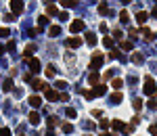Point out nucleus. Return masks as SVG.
Instances as JSON below:
<instances>
[{
  "mask_svg": "<svg viewBox=\"0 0 157 136\" xmlns=\"http://www.w3.org/2000/svg\"><path fill=\"white\" fill-rule=\"evenodd\" d=\"M103 63H105V54H103V52H94V54H92V61H90V71L101 69Z\"/></svg>",
  "mask_w": 157,
  "mask_h": 136,
  "instance_id": "nucleus-1",
  "label": "nucleus"
},
{
  "mask_svg": "<svg viewBox=\"0 0 157 136\" xmlns=\"http://www.w3.org/2000/svg\"><path fill=\"white\" fill-rule=\"evenodd\" d=\"M143 90H145V94H149L151 98L155 96V92H157V86H155V80H153L151 76H147V78H145V88H143Z\"/></svg>",
  "mask_w": 157,
  "mask_h": 136,
  "instance_id": "nucleus-2",
  "label": "nucleus"
},
{
  "mask_svg": "<svg viewBox=\"0 0 157 136\" xmlns=\"http://www.w3.org/2000/svg\"><path fill=\"white\" fill-rule=\"evenodd\" d=\"M69 29H71V34H78V32H84V29H86V23H84L82 19H74V21L69 23Z\"/></svg>",
  "mask_w": 157,
  "mask_h": 136,
  "instance_id": "nucleus-3",
  "label": "nucleus"
},
{
  "mask_svg": "<svg viewBox=\"0 0 157 136\" xmlns=\"http://www.w3.org/2000/svg\"><path fill=\"white\" fill-rule=\"evenodd\" d=\"M11 11H13L15 17L21 15L23 13V0H11Z\"/></svg>",
  "mask_w": 157,
  "mask_h": 136,
  "instance_id": "nucleus-4",
  "label": "nucleus"
},
{
  "mask_svg": "<svg viewBox=\"0 0 157 136\" xmlns=\"http://www.w3.org/2000/svg\"><path fill=\"white\" fill-rule=\"evenodd\" d=\"M27 103H30V105H32L34 109H40V107H42V98H40L38 94H34V96H30V98H27Z\"/></svg>",
  "mask_w": 157,
  "mask_h": 136,
  "instance_id": "nucleus-5",
  "label": "nucleus"
},
{
  "mask_svg": "<svg viewBox=\"0 0 157 136\" xmlns=\"http://www.w3.org/2000/svg\"><path fill=\"white\" fill-rule=\"evenodd\" d=\"M111 128H113L115 132H126V124L119 122V119H111Z\"/></svg>",
  "mask_w": 157,
  "mask_h": 136,
  "instance_id": "nucleus-6",
  "label": "nucleus"
},
{
  "mask_svg": "<svg viewBox=\"0 0 157 136\" xmlns=\"http://www.w3.org/2000/svg\"><path fill=\"white\" fill-rule=\"evenodd\" d=\"M147 19H149V13H145V11H138V13H136V23H138L140 27L145 25V21H147Z\"/></svg>",
  "mask_w": 157,
  "mask_h": 136,
  "instance_id": "nucleus-7",
  "label": "nucleus"
},
{
  "mask_svg": "<svg viewBox=\"0 0 157 136\" xmlns=\"http://www.w3.org/2000/svg\"><path fill=\"white\" fill-rule=\"evenodd\" d=\"M99 80H101L99 71H90V76H88V82H90V86H92V88H94V86H99Z\"/></svg>",
  "mask_w": 157,
  "mask_h": 136,
  "instance_id": "nucleus-8",
  "label": "nucleus"
},
{
  "mask_svg": "<svg viewBox=\"0 0 157 136\" xmlns=\"http://www.w3.org/2000/svg\"><path fill=\"white\" fill-rule=\"evenodd\" d=\"M30 69H32V73H40V59L36 57L30 59Z\"/></svg>",
  "mask_w": 157,
  "mask_h": 136,
  "instance_id": "nucleus-9",
  "label": "nucleus"
},
{
  "mask_svg": "<svg viewBox=\"0 0 157 136\" xmlns=\"http://www.w3.org/2000/svg\"><path fill=\"white\" fill-rule=\"evenodd\" d=\"M59 96H61V94H59L57 90H52V88H48V90H46V100H50V103L59 100Z\"/></svg>",
  "mask_w": 157,
  "mask_h": 136,
  "instance_id": "nucleus-10",
  "label": "nucleus"
},
{
  "mask_svg": "<svg viewBox=\"0 0 157 136\" xmlns=\"http://www.w3.org/2000/svg\"><path fill=\"white\" fill-rule=\"evenodd\" d=\"M27 119H30V124H32V126H38V124H40V113H38V111H32Z\"/></svg>",
  "mask_w": 157,
  "mask_h": 136,
  "instance_id": "nucleus-11",
  "label": "nucleus"
},
{
  "mask_svg": "<svg viewBox=\"0 0 157 136\" xmlns=\"http://www.w3.org/2000/svg\"><path fill=\"white\" fill-rule=\"evenodd\" d=\"M140 32H143L145 40H155V34H153V32H151L149 27H145V25H143V27H140Z\"/></svg>",
  "mask_w": 157,
  "mask_h": 136,
  "instance_id": "nucleus-12",
  "label": "nucleus"
},
{
  "mask_svg": "<svg viewBox=\"0 0 157 136\" xmlns=\"http://www.w3.org/2000/svg\"><path fill=\"white\" fill-rule=\"evenodd\" d=\"M84 38H86V42H88L90 46L96 44V34H94V32H86V36H84Z\"/></svg>",
  "mask_w": 157,
  "mask_h": 136,
  "instance_id": "nucleus-13",
  "label": "nucleus"
},
{
  "mask_svg": "<svg viewBox=\"0 0 157 136\" xmlns=\"http://www.w3.org/2000/svg\"><path fill=\"white\" fill-rule=\"evenodd\" d=\"M34 50H36V46H34V44H30L27 48H25V50H23V59H25V61H30V59H32V52H34Z\"/></svg>",
  "mask_w": 157,
  "mask_h": 136,
  "instance_id": "nucleus-14",
  "label": "nucleus"
},
{
  "mask_svg": "<svg viewBox=\"0 0 157 136\" xmlns=\"http://www.w3.org/2000/svg\"><path fill=\"white\" fill-rule=\"evenodd\" d=\"M99 15H109V6H107V2L103 0V2H99Z\"/></svg>",
  "mask_w": 157,
  "mask_h": 136,
  "instance_id": "nucleus-15",
  "label": "nucleus"
},
{
  "mask_svg": "<svg viewBox=\"0 0 157 136\" xmlns=\"http://www.w3.org/2000/svg\"><path fill=\"white\" fill-rule=\"evenodd\" d=\"M80 44H82V40H80V38H76V36L67 40V46H69V48H78Z\"/></svg>",
  "mask_w": 157,
  "mask_h": 136,
  "instance_id": "nucleus-16",
  "label": "nucleus"
},
{
  "mask_svg": "<svg viewBox=\"0 0 157 136\" xmlns=\"http://www.w3.org/2000/svg\"><path fill=\"white\" fill-rule=\"evenodd\" d=\"M2 90H4V92H11V90H13V80H11V78H6V80L2 82Z\"/></svg>",
  "mask_w": 157,
  "mask_h": 136,
  "instance_id": "nucleus-17",
  "label": "nucleus"
},
{
  "mask_svg": "<svg viewBox=\"0 0 157 136\" xmlns=\"http://www.w3.org/2000/svg\"><path fill=\"white\" fill-rule=\"evenodd\" d=\"M46 25H48V17H46V15H40L38 17V29L46 27Z\"/></svg>",
  "mask_w": 157,
  "mask_h": 136,
  "instance_id": "nucleus-18",
  "label": "nucleus"
},
{
  "mask_svg": "<svg viewBox=\"0 0 157 136\" xmlns=\"http://www.w3.org/2000/svg\"><path fill=\"white\" fill-rule=\"evenodd\" d=\"M105 90H107V88H105L103 84H99V86H94L92 94H94V96H103V94H105Z\"/></svg>",
  "mask_w": 157,
  "mask_h": 136,
  "instance_id": "nucleus-19",
  "label": "nucleus"
},
{
  "mask_svg": "<svg viewBox=\"0 0 157 136\" xmlns=\"http://www.w3.org/2000/svg\"><path fill=\"white\" fill-rule=\"evenodd\" d=\"M44 73H46V78H55V76H57V71H55V65H46Z\"/></svg>",
  "mask_w": 157,
  "mask_h": 136,
  "instance_id": "nucleus-20",
  "label": "nucleus"
},
{
  "mask_svg": "<svg viewBox=\"0 0 157 136\" xmlns=\"http://www.w3.org/2000/svg\"><path fill=\"white\" fill-rule=\"evenodd\" d=\"M99 128H101V130H105V132H107V130H109V128H111V119H101V122H99Z\"/></svg>",
  "mask_w": 157,
  "mask_h": 136,
  "instance_id": "nucleus-21",
  "label": "nucleus"
},
{
  "mask_svg": "<svg viewBox=\"0 0 157 136\" xmlns=\"http://www.w3.org/2000/svg\"><path fill=\"white\" fill-rule=\"evenodd\" d=\"M124 86V80H119V78H113L111 80V88H115V90H119Z\"/></svg>",
  "mask_w": 157,
  "mask_h": 136,
  "instance_id": "nucleus-22",
  "label": "nucleus"
},
{
  "mask_svg": "<svg viewBox=\"0 0 157 136\" xmlns=\"http://www.w3.org/2000/svg\"><path fill=\"white\" fill-rule=\"evenodd\" d=\"M46 13H48V17L59 15V11H57V6H55V4H48V6H46Z\"/></svg>",
  "mask_w": 157,
  "mask_h": 136,
  "instance_id": "nucleus-23",
  "label": "nucleus"
},
{
  "mask_svg": "<svg viewBox=\"0 0 157 136\" xmlns=\"http://www.w3.org/2000/svg\"><path fill=\"white\" fill-rule=\"evenodd\" d=\"M130 59H132V63H134V65H140V63H143V54H140V52H134Z\"/></svg>",
  "mask_w": 157,
  "mask_h": 136,
  "instance_id": "nucleus-24",
  "label": "nucleus"
},
{
  "mask_svg": "<svg viewBox=\"0 0 157 136\" xmlns=\"http://www.w3.org/2000/svg\"><path fill=\"white\" fill-rule=\"evenodd\" d=\"M46 124H48V130H52V128H55V126H57V124H59V119H57V117H55V115H50V117H48V119H46Z\"/></svg>",
  "mask_w": 157,
  "mask_h": 136,
  "instance_id": "nucleus-25",
  "label": "nucleus"
},
{
  "mask_svg": "<svg viewBox=\"0 0 157 136\" xmlns=\"http://www.w3.org/2000/svg\"><path fill=\"white\" fill-rule=\"evenodd\" d=\"M61 130H63L65 134H71V132H74V124H69V122H65V124L61 126Z\"/></svg>",
  "mask_w": 157,
  "mask_h": 136,
  "instance_id": "nucleus-26",
  "label": "nucleus"
},
{
  "mask_svg": "<svg viewBox=\"0 0 157 136\" xmlns=\"http://www.w3.org/2000/svg\"><path fill=\"white\" fill-rule=\"evenodd\" d=\"M103 46H105V48H111V50H113V38L105 36V38H103Z\"/></svg>",
  "mask_w": 157,
  "mask_h": 136,
  "instance_id": "nucleus-27",
  "label": "nucleus"
},
{
  "mask_svg": "<svg viewBox=\"0 0 157 136\" xmlns=\"http://www.w3.org/2000/svg\"><path fill=\"white\" fill-rule=\"evenodd\" d=\"M121 100H124V94L121 92H113L111 94V103H121Z\"/></svg>",
  "mask_w": 157,
  "mask_h": 136,
  "instance_id": "nucleus-28",
  "label": "nucleus"
},
{
  "mask_svg": "<svg viewBox=\"0 0 157 136\" xmlns=\"http://www.w3.org/2000/svg\"><path fill=\"white\" fill-rule=\"evenodd\" d=\"M119 21H121L124 25L130 21V15H128V11H121V13H119Z\"/></svg>",
  "mask_w": 157,
  "mask_h": 136,
  "instance_id": "nucleus-29",
  "label": "nucleus"
},
{
  "mask_svg": "<svg viewBox=\"0 0 157 136\" xmlns=\"http://www.w3.org/2000/svg\"><path fill=\"white\" fill-rule=\"evenodd\" d=\"M65 115H67L69 119H76V115H78V113H76V109H74V107H67V109H65Z\"/></svg>",
  "mask_w": 157,
  "mask_h": 136,
  "instance_id": "nucleus-30",
  "label": "nucleus"
},
{
  "mask_svg": "<svg viewBox=\"0 0 157 136\" xmlns=\"http://www.w3.org/2000/svg\"><path fill=\"white\" fill-rule=\"evenodd\" d=\"M48 34H50V36H59V34H61V27H59V25H50Z\"/></svg>",
  "mask_w": 157,
  "mask_h": 136,
  "instance_id": "nucleus-31",
  "label": "nucleus"
},
{
  "mask_svg": "<svg viewBox=\"0 0 157 136\" xmlns=\"http://www.w3.org/2000/svg\"><path fill=\"white\" fill-rule=\"evenodd\" d=\"M61 4H63V6H67V8H71V6H76V4H78V0H61Z\"/></svg>",
  "mask_w": 157,
  "mask_h": 136,
  "instance_id": "nucleus-32",
  "label": "nucleus"
},
{
  "mask_svg": "<svg viewBox=\"0 0 157 136\" xmlns=\"http://www.w3.org/2000/svg\"><path fill=\"white\" fill-rule=\"evenodd\" d=\"M11 36V29L8 27H0V38H8Z\"/></svg>",
  "mask_w": 157,
  "mask_h": 136,
  "instance_id": "nucleus-33",
  "label": "nucleus"
},
{
  "mask_svg": "<svg viewBox=\"0 0 157 136\" xmlns=\"http://www.w3.org/2000/svg\"><path fill=\"white\" fill-rule=\"evenodd\" d=\"M80 92H82V96H84V98H88V100H90V98H94L92 90H80Z\"/></svg>",
  "mask_w": 157,
  "mask_h": 136,
  "instance_id": "nucleus-34",
  "label": "nucleus"
},
{
  "mask_svg": "<svg viewBox=\"0 0 157 136\" xmlns=\"http://www.w3.org/2000/svg\"><path fill=\"white\" fill-rule=\"evenodd\" d=\"M121 48H124V50H132V42H130V40H126V42L121 40Z\"/></svg>",
  "mask_w": 157,
  "mask_h": 136,
  "instance_id": "nucleus-35",
  "label": "nucleus"
},
{
  "mask_svg": "<svg viewBox=\"0 0 157 136\" xmlns=\"http://www.w3.org/2000/svg\"><path fill=\"white\" fill-rule=\"evenodd\" d=\"M132 103H134V109H136V111H140V107H143V100H140V98H134Z\"/></svg>",
  "mask_w": 157,
  "mask_h": 136,
  "instance_id": "nucleus-36",
  "label": "nucleus"
},
{
  "mask_svg": "<svg viewBox=\"0 0 157 136\" xmlns=\"http://www.w3.org/2000/svg\"><path fill=\"white\" fill-rule=\"evenodd\" d=\"M109 57H111V59H119L121 54H119V50H118V48H113V50L109 52Z\"/></svg>",
  "mask_w": 157,
  "mask_h": 136,
  "instance_id": "nucleus-37",
  "label": "nucleus"
},
{
  "mask_svg": "<svg viewBox=\"0 0 157 136\" xmlns=\"http://www.w3.org/2000/svg\"><path fill=\"white\" fill-rule=\"evenodd\" d=\"M147 105H149V109H157V98L153 96V98H151V100H149Z\"/></svg>",
  "mask_w": 157,
  "mask_h": 136,
  "instance_id": "nucleus-38",
  "label": "nucleus"
},
{
  "mask_svg": "<svg viewBox=\"0 0 157 136\" xmlns=\"http://www.w3.org/2000/svg\"><path fill=\"white\" fill-rule=\"evenodd\" d=\"M115 71H118V69H109V71L105 73V80H111V78L115 76Z\"/></svg>",
  "mask_w": 157,
  "mask_h": 136,
  "instance_id": "nucleus-39",
  "label": "nucleus"
},
{
  "mask_svg": "<svg viewBox=\"0 0 157 136\" xmlns=\"http://www.w3.org/2000/svg\"><path fill=\"white\" fill-rule=\"evenodd\" d=\"M0 136H11V130L8 128H0Z\"/></svg>",
  "mask_w": 157,
  "mask_h": 136,
  "instance_id": "nucleus-40",
  "label": "nucleus"
},
{
  "mask_svg": "<svg viewBox=\"0 0 157 136\" xmlns=\"http://www.w3.org/2000/svg\"><path fill=\"white\" fill-rule=\"evenodd\" d=\"M59 100H63V103H67V100H69V94H67V92H63V94L59 96Z\"/></svg>",
  "mask_w": 157,
  "mask_h": 136,
  "instance_id": "nucleus-41",
  "label": "nucleus"
},
{
  "mask_svg": "<svg viewBox=\"0 0 157 136\" xmlns=\"http://www.w3.org/2000/svg\"><path fill=\"white\" fill-rule=\"evenodd\" d=\"M67 17H69V15H67L65 11H63V13H59V19H61V21H67Z\"/></svg>",
  "mask_w": 157,
  "mask_h": 136,
  "instance_id": "nucleus-42",
  "label": "nucleus"
},
{
  "mask_svg": "<svg viewBox=\"0 0 157 136\" xmlns=\"http://www.w3.org/2000/svg\"><path fill=\"white\" fill-rule=\"evenodd\" d=\"M4 48H8V50H13V48H15V42H13V40H8V42H6V46H4Z\"/></svg>",
  "mask_w": 157,
  "mask_h": 136,
  "instance_id": "nucleus-43",
  "label": "nucleus"
},
{
  "mask_svg": "<svg viewBox=\"0 0 157 136\" xmlns=\"http://www.w3.org/2000/svg\"><path fill=\"white\" fill-rule=\"evenodd\" d=\"M149 132H151V134H153V136H157V126H155V124H153V126L149 128Z\"/></svg>",
  "mask_w": 157,
  "mask_h": 136,
  "instance_id": "nucleus-44",
  "label": "nucleus"
},
{
  "mask_svg": "<svg viewBox=\"0 0 157 136\" xmlns=\"http://www.w3.org/2000/svg\"><path fill=\"white\" fill-rule=\"evenodd\" d=\"M4 21H15V15L11 13V15H4Z\"/></svg>",
  "mask_w": 157,
  "mask_h": 136,
  "instance_id": "nucleus-45",
  "label": "nucleus"
},
{
  "mask_svg": "<svg viewBox=\"0 0 157 136\" xmlns=\"http://www.w3.org/2000/svg\"><path fill=\"white\" fill-rule=\"evenodd\" d=\"M57 88H67V84H65L63 80H59V82H57Z\"/></svg>",
  "mask_w": 157,
  "mask_h": 136,
  "instance_id": "nucleus-46",
  "label": "nucleus"
},
{
  "mask_svg": "<svg viewBox=\"0 0 157 136\" xmlns=\"http://www.w3.org/2000/svg\"><path fill=\"white\" fill-rule=\"evenodd\" d=\"M92 115H94V117H101V115H103V111H101V109H94V111H92Z\"/></svg>",
  "mask_w": 157,
  "mask_h": 136,
  "instance_id": "nucleus-47",
  "label": "nucleus"
},
{
  "mask_svg": "<svg viewBox=\"0 0 157 136\" xmlns=\"http://www.w3.org/2000/svg\"><path fill=\"white\" fill-rule=\"evenodd\" d=\"M113 36H115V38H121V29H119V27L118 29H113Z\"/></svg>",
  "mask_w": 157,
  "mask_h": 136,
  "instance_id": "nucleus-48",
  "label": "nucleus"
},
{
  "mask_svg": "<svg viewBox=\"0 0 157 136\" xmlns=\"http://www.w3.org/2000/svg\"><path fill=\"white\" fill-rule=\"evenodd\" d=\"M151 15H153V17H157V4L153 6V13H151Z\"/></svg>",
  "mask_w": 157,
  "mask_h": 136,
  "instance_id": "nucleus-49",
  "label": "nucleus"
},
{
  "mask_svg": "<svg viewBox=\"0 0 157 136\" xmlns=\"http://www.w3.org/2000/svg\"><path fill=\"white\" fill-rule=\"evenodd\" d=\"M46 136H55V132H52V130H48V132H46Z\"/></svg>",
  "mask_w": 157,
  "mask_h": 136,
  "instance_id": "nucleus-50",
  "label": "nucleus"
},
{
  "mask_svg": "<svg viewBox=\"0 0 157 136\" xmlns=\"http://www.w3.org/2000/svg\"><path fill=\"white\" fill-rule=\"evenodd\" d=\"M2 52H4V46H2V44H0V54H2Z\"/></svg>",
  "mask_w": 157,
  "mask_h": 136,
  "instance_id": "nucleus-51",
  "label": "nucleus"
},
{
  "mask_svg": "<svg viewBox=\"0 0 157 136\" xmlns=\"http://www.w3.org/2000/svg\"><path fill=\"white\" fill-rule=\"evenodd\" d=\"M128 2H130V0H121V4H128Z\"/></svg>",
  "mask_w": 157,
  "mask_h": 136,
  "instance_id": "nucleus-52",
  "label": "nucleus"
},
{
  "mask_svg": "<svg viewBox=\"0 0 157 136\" xmlns=\"http://www.w3.org/2000/svg\"><path fill=\"white\" fill-rule=\"evenodd\" d=\"M19 136H25V134H23V132H21V134H19Z\"/></svg>",
  "mask_w": 157,
  "mask_h": 136,
  "instance_id": "nucleus-53",
  "label": "nucleus"
},
{
  "mask_svg": "<svg viewBox=\"0 0 157 136\" xmlns=\"http://www.w3.org/2000/svg\"><path fill=\"white\" fill-rule=\"evenodd\" d=\"M34 136H40V134H38V132H36V134H34Z\"/></svg>",
  "mask_w": 157,
  "mask_h": 136,
  "instance_id": "nucleus-54",
  "label": "nucleus"
},
{
  "mask_svg": "<svg viewBox=\"0 0 157 136\" xmlns=\"http://www.w3.org/2000/svg\"><path fill=\"white\" fill-rule=\"evenodd\" d=\"M84 136H92V134H84Z\"/></svg>",
  "mask_w": 157,
  "mask_h": 136,
  "instance_id": "nucleus-55",
  "label": "nucleus"
}]
</instances>
